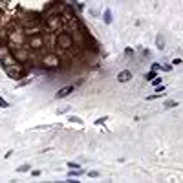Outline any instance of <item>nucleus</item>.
Returning a JSON list of instances; mask_svg holds the SVG:
<instances>
[{
    "mask_svg": "<svg viewBox=\"0 0 183 183\" xmlns=\"http://www.w3.org/2000/svg\"><path fill=\"white\" fill-rule=\"evenodd\" d=\"M42 28L44 31H51V33H57L64 28V22L59 15H44L42 18Z\"/></svg>",
    "mask_w": 183,
    "mask_h": 183,
    "instance_id": "obj_1",
    "label": "nucleus"
},
{
    "mask_svg": "<svg viewBox=\"0 0 183 183\" xmlns=\"http://www.w3.org/2000/svg\"><path fill=\"white\" fill-rule=\"evenodd\" d=\"M24 46L31 51V53H40L42 48H44V37H42V31L40 33H33V35H26V42Z\"/></svg>",
    "mask_w": 183,
    "mask_h": 183,
    "instance_id": "obj_2",
    "label": "nucleus"
},
{
    "mask_svg": "<svg viewBox=\"0 0 183 183\" xmlns=\"http://www.w3.org/2000/svg\"><path fill=\"white\" fill-rule=\"evenodd\" d=\"M55 44H57V48H59L60 51H72V50L75 48L72 35L66 33V31H62V29L57 31V35H55Z\"/></svg>",
    "mask_w": 183,
    "mask_h": 183,
    "instance_id": "obj_3",
    "label": "nucleus"
},
{
    "mask_svg": "<svg viewBox=\"0 0 183 183\" xmlns=\"http://www.w3.org/2000/svg\"><path fill=\"white\" fill-rule=\"evenodd\" d=\"M39 66L42 70H59L60 68V57L55 53H46L42 59H39Z\"/></svg>",
    "mask_w": 183,
    "mask_h": 183,
    "instance_id": "obj_4",
    "label": "nucleus"
},
{
    "mask_svg": "<svg viewBox=\"0 0 183 183\" xmlns=\"http://www.w3.org/2000/svg\"><path fill=\"white\" fill-rule=\"evenodd\" d=\"M9 51H11L13 59H15L17 62H22V64H26L28 59L31 57V51L26 48L24 44H22V46H9Z\"/></svg>",
    "mask_w": 183,
    "mask_h": 183,
    "instance_id": "obj_5",
    "label": "nucleus"
},
{
    "mask_svg": "<svg viewBox=\"0 0 183 183\" xmlns=\"http://www.w3.org/2000/svg\"><path fill=\"white\" fill-rule=\"evenodd\" d=\"M2 68H4V72H6L11 79H17V81H20L22 77H24V73H26V64H22V62L8 64V66H2Z\"/></svg>",
    "mask_w": 183,
    "mask_h": 183,
    "instance_id": "obj_6",
    "label": "nucleus"
},
{
    "mask_svg": "<svg viewBox=\"0 0 183 183\" xmlns=\"http://www.w3.org/2000/svg\"><path fill=\"white\" fill-rule=\"evenodd\" d=\"M75 90V86H64V88H60L59 92H57V94H55V99H64V97H68V95H70L72 94V92Z\"/></svg>",
    "mask_w": 183,
    "mask_h": 183,
    "instance_id": "obj_7",
    "label": "nucleus"
},
{
    "mask_svg": "<svg viewBox=\"0 0 183 183\" xmlns=\"http://www.w3.org/2000/svg\"><path fill=\"white\" fill-rule=\"evenodd\" d=\"M130 79H132V73H130L128 70H123V72L117 75V81H119V82H128Z\"/></svg>",
    "mask_w": 183,
    "mask_h": 183,
    "instance_id": "obj_8",
    "label": "nucleus"
},
{
    "mask_svg": "<svg viewBox=\"0 0 183 183\" xmlns=\"http://www.w3.org/2000/svg\"><path fill=\"white\" fill-rule=\"evenodd\" d=\"M156 44H157V50H163V48H165V39H163L161 35H157V39H156Z\"/></svg>",
    "mask_w": 183,
    "mask_h": 183,
    "instance_id": "obj_9",
    "label": "nucleus"
},
{
    "mask_svg": "<svg viewBox=\"0 0 183 183\" xmlns=\"http://www.w3.org/2000/svg\"><path fill=\"white\" fill-rule=\"evenodd\" d=\"M103 18H104L106 24H112V11H110V9H106V11H104V15H103Z\"/></svg>",
    "mask_w": 183,
    "mask_h": 183,
    "instance_id": "obj_10",
    "label": "nucleus"
},
{
    "mask_svg": "<svg viewBox=\"0 0 183 183\" xmlns=\"http://www.w3.org/2000/svg\"><path fill=\"white\" fill-rule=\"evenodd\" d=\"M29 169H31V165H22V167L17 169V172H28Z\"/></svg>",
    "mask_w": 183,
    "mask_h": 183,
    "instance_id": "obj_11",
    "label": "nucleus"
},
{
    "mask_svg": "<svg viewBox=\"0 0 183 183\" xmlns=\"http://www.w3.org/2000/svg\"><path fill=\"white\" fill-rule=\"evenodd\" d=\"M165 106H167V108H174V106H178V101H167Z\"/></svg>",
    "mask_w": 183,
    "mask_h": 183,
    "instance_id": "obj_12",
    "label": "nucleus"
},
{
    "mask_svg": "<svg viewBox=\"0 0 183 183\" xmlns=\"http://www.w3.org/2000/svg\"><path fill=\"white\" fill-rule=\"evenodd\" d=\"M150 82H152V84H156V86H157V84H161V77H157V75H156Z\"/></svg>",
    "mask_w": 183,
    "mask_h": 183,
    "instance_id": "obj_13",
    "label": "nucleus"
},
{
    "mask_svg": "<svg viewBox=\"0 0 183 183\" xmlns=\"http://www.w3.org/2000/svg\"><path fill=\"white\" fill-rule=\"evenodd\" d=\"M70 121H72V123H79V125L82 123V121H81L79 117H75V116H70Z\"/></svg>",
    "mask_w": 183,
    "mask_h": 183,
    "instance_id": "obj_14",
    "label": "nucleus"
},
{
    "mask_svg": "<svg viewBox=\"0 0 183 183\" xmlns=\"http://www.w3.org/2000/svg\"><path fill=\"white\" fill-rule=\"evenodd\" d=\"M108 121V117H99L97 121H95V125H103V123H106Z\"/></svg>",
    "mask_w": 183,
    "mask_h": 183,
    "instance_id": "obj_15",
    "label": "nucleus"
},
{
    "mask_svg": "<svg viewBox=\"0 0 183 183\" xmlns=\"http://www.w3.org/2000/svg\"><path fill=\"white\" fill-rule=\"evenodd\" d=\"M88 176H90V178H97V176H99V172H97V170H90V172H88Z\"/></svg>",
    "mask_w": 183,
    "mask_h": 183,
    "instance_id": "obj_16",
    "label": "nucleus"
},
{
    "mask_svg": "<svg viewBox=\"0 0 183 183\" xmlns=\"http://www.w3.org/2000/svg\"><path fill=\"white\" fill-rule=\"evenodd\" d=\"M0 106H2V108H8L9 104H8V101H4L2 97H0Z\"/></svg>",
    "mask_w": 183,
    "mask_h": 183,
    "instance_id": "obj_17",
    "label": "nucleus"
},
{
    "mask_svg": "<svg viewBox=\"0 0 183 183\" xmlns=\"http://www.w3.org/2000/svg\"><path fill=\"white\" fill-rule=\"evenodd\" d=\"M172 64H174V66H179V64H183V60H181V59H174Z\"/></svg>",
    "mask_w": 183,
    "mask_h": 183,
    "instance_id": "obj_18",
    "label": "nucleus"
},
{
    "mask_svg": "<svg viewBox=\"0 0 183 183\" xmlns=\"http://www.w3.org/2000/svg\"><path fill=\"white\" fill-rule=\"evenodd\" d=\"M154 77H156V73H154V72H150V73H147V81H152Z\"/></svg>",
    "mask_w": 183,
    "mask_h": 183,
    "instance_id": "obj_19",
    "label": "nucleus"
},
{
    "mask_svg": "<svg viewBox=\"0 0 183 183\" xmlns=\"http://www.w3.org/2000/svg\"><path fill=\"white\" fill-rule=\"evenodd\" d=\"M152 70H154V72H156V70H161V66H159L157 62H154V64H152Z\"/></svg>",
    "mask_w": 183,
    "mask_h": 183,
    "instance_id": "obj_20",
    "label": "nucleus"
},
{
    "mask_svg": "<svg viewBox=\"0 0 183 183\" xmlns=\"http://www.w3.org/2000/svg\"><path fill=\"white\" fill-rule=\"evenodd\" d=\"M68 165H70V169H79L81 165H77V163H68Z\"/></svg>",
    "mask_w": 183,
    "mask_h": 183,
    "instance_id": "obj_21",
    "label": "nucleus"
}]
</instances>
